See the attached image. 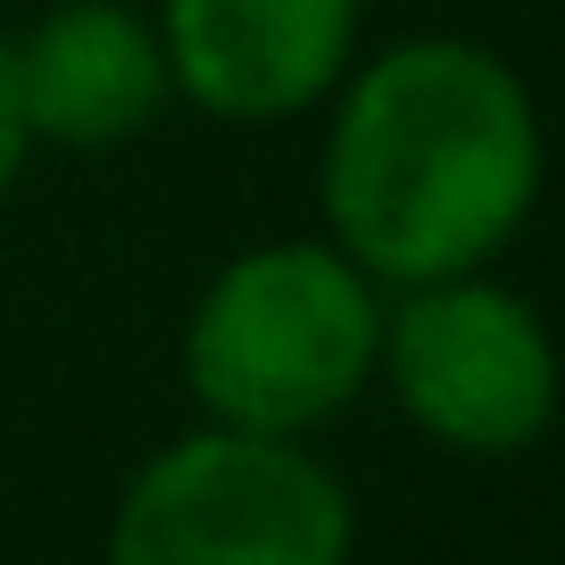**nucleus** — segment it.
<instances>
[{"label": "nucleus", "instance_id": "nucleus-1", "mask_svg": "<svg viewBox=\"0 0 565 565\" xmlns=\"http://www.w3.org/2000/svg\"><path fill=\"white\" fill-rule=\"evenodd\" d=\"M324 134V225L374 282L475 275L541 192V117L524 75L458 34H416L341 75Z\"/></svg>", "mask_w": 565, "mask_h": 565}, {"label": "nucleus", "instance_id": "nucleus-2", "mask_svg": "<svg viewBox=\"0 0 565 565\" xmlns=\"http://www.w3.org/2000/svg\"><path fill=\"white\" fill-rule=\"evenodd\" d=\"M383 300L333 242H266L216 266L183 324V383L209 424L308 433L341 416L374 374Z\"/></svg>", "mask_w": 565, "mask_h": 565}, {"label": "nucleus", "instance_id": "nucleus-3", "mask_svg": "<svg viewBox=\"0 0 565 565\" xmlns=\"http://www.w3.org/2000/svg\"><path fill=\"white\" fill-rule=\"evenodd\" d=\"M350 491L300 449V433L209 424L167 441L117 499L108 557L117 565H341L350 557Z\"/></svg>", "mask_w": 565, "mask_h": 565}, {"label": "nucleus", "instance_id": "nucleus-4", "mask_svg": "<svg viewBox=\"0 0 565 565\" xmlns=\"http://www.w3.org/2000/svg\"><path fill=\"white\" fill-rule=\"evenodd\" d=\"M374 366L407 407L424 441L458 458H524L557 416V350L532 300L475 275L407 282V300L383 317Z\"/></svg>", "mask_w": 565, "mask_h": 565}, {"label": "nucleus", "instance_id": "nucleus-5", "mask_svg": "<svg viewBox=\"0 0 565 565\" xmlns=\"http://www.w3.org/2000/svg\"><path fill=\"white\" fill-rule=\"evenodd\" d=\"M167 75L200 117L282 125L333 100L358 58V0H167Z\"/></svg>", "mask_w": 565, "mask_h": 565}, {"label": "nucleus", "instance_id": "nucleus-6", "mask_svg": "<svg viewBox=\"0 0 565 565\" xmlns=\"http://www.w3.org/2000/svg\"><path fill=\"white\" fill-rule=\"evenodd\" d=\"M9 58H18L25 125L67 150H108L141 134L175 92L159 18H141L125 0H58L25 42H9Z\"/></svg>", "mask_w": 565, "mask_h": 565}, {"label": "nucleus", "instance_id": "nucleus-7", "mask_svg": "<svg viewBox=\"0 0 565 565\" xmlns=\"http://www.w3.org/2000/svg\"><path fill=\"white\" fill-rule=\"evenodd\" d=\"M25 141H34V125L18 108V58H9V34H0V200H9V183L25 167Z\"/></svg>", "mask_w": 565, "mask_h": 565}]
</instances>
